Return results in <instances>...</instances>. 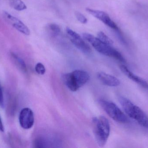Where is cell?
Segmentation results:
<instances>
[{"mask_svg":"<svg viewBox=\"0 0 148 148\" xmlns=\"http://www.w3.org/2000/svg\"><path fill=\"white\" fill-rule=\"evenodd\" d=\"M82 36L84 39L90 43L92 47L100 54L114 58L120 62L123 63L126 62V61L122 55L118 50L114 48L112 45L104 43L97 37H95L89 33H83Z\"/></svg>","mask_w":148,"mask_h":148,"instance_id":"1","label":"cell"},{"mask_svg":"<svg viewBox=\"0 0 148 148\" xmlns=\"http://www.w3.org/2000/svg\"><path fill=\"white\" fill-rule=\"evenodd\" d=\"M118 101L129 117L136 121L140 126L148 129V117L142 109L123 96H119Z\"/></svg>","mask_w":148,"mask_h":148,"instance_id":"2","label":"cell"},{"mask_svg":"<svg viewBox=\"0 0 148 148\" xmlns=\"http://www.w3.org/2000/svg\"><path fill=\"white\" fill-rule=\"evenodd\" d=\"M95 138L100 147H103L108 141L110 134V125L108 119L103 116L94 117L92 120Z\"/></svg>","mask_w":148,"mask_h":148,"instance_id":"3","label":"cell"},{"mask_svg":"<svg viewBox=\"0 0 148 148\" xmlns=\"http://www.w3.org/2000/svg\"><path fill=\"white\" fill-rule=\"evenodd\" d=\"M62 78L66 86L71 91L75 92L87 83L90 77L86 71L77 70L64 74Z\"/></svg>","mask_w":148,"mask_h":148,"instance_id":"4","label":"cell"},{"mask_svg":"<svg viewBox=\"0 0 148 148\" xmlns=\"http://www.w3.org/2000/svg\"><path fill=\"white\" fill-rule=\"evenodd\" d=\"M98 102L107 114L116 122L123 124L129 122L127 116L114 103L104 100H100Z\"/></svg>","mask_w":148,"mask_h":148,"instance_id":"5","label":"cell"},{"mask_svg":"<svg viewBox=\"0 0 148 148\" xmlns=\"http://www.w3.org/2000/svg\"><path fill=\"white\" fill-rule=\"evenodd\" d=\"M66 31L72 43L77 49L83 53L87 54L91 53V50L90 47L85 43L80 35L69 28H67Z\"/></svg>","mask_w":148,"mask_h":148,"instance_id":"6","label":"cell"},{"mask_svg":"<svg viewBox=\"0 0 148 148\" xmlns=\"http://www.w3.org/2000/svg\"><path fill=\"white\" fill-rule=\"evenodd\" d=\"M86 11L97 19L102 22L108 27L118 32L120 34V33H119L120 30L118 26L114 22L111 20L109 16L106 12L101 11V10L89 8H86Z\"/></svg>","mask_w":148,"mask_h":148,"instance_id":"7","label":"cell"},{"mask_svg":"<svg viewBox=\"0 0 148 148\" xmlns=\"http://www.w3.org/2000/svg\"><path fill=\"white\" fill-rule=\"evenodd\" d=\"M3 16L7 22L19 32L26 35L30 34L29 29L21 20L6 11H3Z\"/></svg>","mask_w":148,"mask_h":148,"instance_id":"8","label":"cell"},{"mask_svg":"<svg viewBox=\"0 0 148 148\" xmlns=\"http://www.w3.org/2000/svg\"><path fill=\"white\" fill-rule=\"evenodd\" d=\"M19 122L21 127L24 129L31 128L34 123V116L32 110L29 108L23 109L19 115Z\"/></svg>","mask_w":148,"mask_h":148,"instance_id":"9","label":"cell"},{"mask_svg":"<svg viewBox=\"0 0 148 148\" xmlns=\"http://www.w3.org/2000/svg\"><path fill=\"white\" fill-rule=\"evenodd\" d=\"M97 76L103 84L109 87H117L121 83L118 78L104 72H99L97 74Z\"/></svg>","mask_w":148,"mask_h":148,"instance_id":"10","label":"cell"},{"mask_svg":"<svg viewBox=\"0 0 148 148\" xmlns=\"http://www.w3.org/2000/svg\"><path fill=\"white\" fill-rule=\"evenodd\" d=\"M120 68L122 72L130 80L148 90V83L146 81L132 73L125 65H121Z\"/></svg>","mask_w":148,"mask_h":148,"instance_id":"11","label":"cell"},{"mask_svg":"<svg viewBox=\"0 0 148 148\" xmlns=\"http://www.w3.org/2000/svg\"><path fill=\"white\" fill-rule=\"evenodd\" d=\"M11 8L17 11H22L27 8V6L21 0H8Z\"/></svg>","mask_w":148,"mask_h":148,"instance_id":"12","label":"cell"},{"mask_svg":"<svg viewBox=\"0 0 148 148\" xmlns=\"http://www.w3.org/2000/svg\"><path fill=\"white\" fill-rule=\"evenodd\" d=\"M47 28L49 32L53 36H57L60 34L61 28L58 24L50 23L48 26Z\"/></svg>","mask_w":148,"mask_h":148,"instance_id":"13","label":"cell"},{"mask_svg":"<svg viewBox=\"0 0 148 148\" xmlns=\"http://www.w3.org/2000/svg\"><path fill=\"white\" fill-rule=\"evenodd\" d=\"M11 56H12V58L16 62V64H18V66H19L22 70L24 71H26L27 70V67H26V63L24 62L23 60L21 58L17 56L16 54H14V53H11Z\"/></svg>","mask_w":148,"mask_h":148,"instance_id":"14","label":"cell"},{"mask_svg":"<svg viewBox=\"0 0 148 148\" xmlns=\"http://www.w3.org/2000/svg\"><path fill=\"white\" fill-rule=\"evenodd\" d=\"M97 37L100 41L104 43L110 45H112L113 44V41L102 31H100L98 32L97 35Z\"/></svg>","mask_w":148,"mask_h":148,"instance_id":"15","label":"cell"},{"mask_svg":"<svg viewBox=\"0 0 148 148\" xmlns=\"http://www.w3.org/2000/svg\"><path fill=\"white\" fill-rule=\"evenodd\" d=\"M35 69L36 73L39 74L41 75L44 74L46 72V68H45V66L41 63H37L36 65Z\"/></svg>","mask_w":148,"mask_h":148,"instance_id":"16","label":"cell"},{"mask_svg":"<svg viewBox=\"0 0 148 148\" xmlns=\"http://www.w3.org/2000/svg\"><path fill=\"white\" fill-rule=\"evenodd\" d=\"M75 15L77 20L81 23L85 24L88 22L87 18L83 14L78 11L75 12Z\"/></svg>","mask_w":148,"mask_h":148,"instance_id":"17","label":"cell"},{"mask_svg":"<svg viewBox=\"0 0 148 148\" xmlns=\"http://www.w3.org/2000/svg\"><path fill=\"white\" fill-rule=\"evenodd\" d=\"M46 142L44 140L42 139H37L35 141L34 146L36 148L45 147Z\"/></svg>","mask_w":148,"mask_h":148,"instance_id":"18","label":"cell"},{"mask_svg":"<svg viewBox=\"0 0 148 148\" xmlns=\"http://www.w3.org/2000/svg\"><path fill=\"white\" fill-rule=\"evenodd\" d=\"M3 95L2 90L0 85V105L1 106H3Z\"/></svg>","mask_w":148,"mask_h":148,"instance_id":"19","label":"cell"},{"mask_svg":"<svg viewBox=\"0 0 148 148\" xmlns=\"http://www.w3.org/2000/svg\"><path fill=\"white\" fill-rule=\"evenodd\" d=\"M4 127H3V125L1 120V117H0V131L4 132Z\"/></svg>","mask_w":148,"mask_h":148,"instance_id":"20","label":"cell"}]
</instances>
